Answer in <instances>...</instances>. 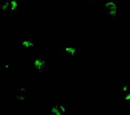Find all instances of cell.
Instances as JSON below:
<instances>
[{
    "label": "cell",
    "instance_id": "7",
    "mask_svg": "<svg viewBox=\"0 0 130 115\" xmlns=\"http://www.w3.org/2000/svg\"><path fill=\"white\" fill-rule=\"evenodd\" d=\"M9 6H10V2H5L1 5L2 10L5 11L9 8Z\"/></svg>",
    "mask_w": 130,
    "mask_h": 115
},
{
    "label": "cell",
    "instance_id": "12",
    "mask_svg": "<svg viewBox=\"0 0 130 115\" xmlns=\"http://www.w3.org/2000/svg\"><path fill=\"white\" fill-rule=\"evenodd\" d=\"M124 99L125 101H130V92L129 93H127L126 94V95L125 96Z\"/></svg>",
    "mask_w": 130,
    "mask_h": 115
},
{
    "label": "cell",
    "instance_id": "13",
    "mask_svg": "<svg viewBox=\"0 0 130 115\" xmlns=\"http://www.w3.org/2000/svg\"><path fill=\"white\" fill-rule=\"evenodd\" d=\"M8 67H9V66H8V65H7V66H6V65H5V68H8Z\"/></svg>",
    "mask_w": 130,
    "mask_h": 115
},
{
    "label": "cell",
    "instance_id": "3",
    "mask_svg": "<svg viewBox=\"0 0 130 115\" xmlns=\"http://www.w3.org/2000/svg\"><path fill=\"white\" fill-rule=\"evenodd\" d=\"M64 51L65 53L70 56H74L77 52L76 48L72 46H68L65 47Z\"/></svg>",
    "mask_w": 130,
    "mask_h": 115
},
{
    "label": "cell",
    "instance_id": "10",
    "mask_svg": "<svg viewBox=\"0 0 130 115\" xmlns=\"http://www.w3.org/2000/svg\"><path fill=\"white\" fill-rule=\"evenodd\" d=\"M121 90L123 92H127L128 90H129V86L127 85L123 86L122 87H121Z\"/></svg>",
    "mask_w": 130,
    "mask_h": 115
},
{
    "label": "cell",
    "instance_id": "8",
    "mask_svg": "<svg viewBox=\"0 0 130 115\" xmlns=\"http://www.w3.org/2000/svg\"><path fill=\"white\" fill-rule=\"evenodd\" d=\"M16 98L18 101H24L25 100V96L23 94H17L16 95Z\"/></svg>",
    "mask_w": 130,
    "mask_h": 115
},
{
    "label": "cell",
    "instance_id": "1",
    "mask_svg": "<svg viewBox=\"0 0 130 115\" xmlns=\"http://www.w3.org/2000/svg\"><path fill=\"white\" fill-rule=\"evenodd\" d=\"M105 7L107 8L110 16L115 17L117 14L118 8L117 5L114 2L109 1L105 4Z\"/></svg>",
    "mask_w": 130,
    "mask_h": 115
},
{
    "label": "cell",
    "instance_id": "9",
    "mask_svg": "<svg viewBox=\"0 0 130 115\" xmlns=\"http://www.w3.org/2000/svg\"><path fill=\"white\" fill-rule=\"evenodd\" d=\"M58 106H59V108L60 109V110L62 112H66V107H65V106H64V105H63V104H61V105H59L58 104Z\"/></svg>",
    "mask_w": 130,
    "mask_h": 115
},
{
    "label": "cell",
    "instance_id": "11",
    "mask_svg": "<svg viewBox=\"0 0 130 115\" xmlns=\"http://www.w3.org/2000/svg\"><path fill=\"white\" fill-rule=\"evenodd\" d=\"M17 90H19L20 92H25V88L23 86H18Z\"/></svg>",
    "mask_w": 130,
    "mask_h": 115
},
{
    "label": "cell",
    "instance_id": "4",
    "mask_svg": "<svg viewBox=\"0 0 130 115\" xmlns=\"http://www.w3.org/2000/svg\"><path fill=\"white\" fill-rule=\"evenodd\" d=\"M21 45L23 47L30 48L34 46V43L31 40L24 39L22 41Z\"/></svg>",
    "mask_w": 130,
    "mask_h": 115
},
{
    "label": "cell",
    "instance_id": "2",
    "mask_svg": "<svg viewBox=\"0 0 130 115\" xmlns=\"http://www.w3.org/2000/svg\"><path fill=\"white\" fill-rule=\"evenodd\" d=\"M46 61L41 58H37L33 61V65L37 71L42 72L46 66Z\"/></svg>",
    "mask_w": 130,
    "mask_h": 115
},
{
    "label": "cell",
    "instance_id": "5",
    "mask_svg": "<svg viewBox=\"0 0 130 115\" xmlns=\"http://www.w3.org/2000/svg\"><path fill=\"white\" fill-rule=\"evenodd\" d=\"M52 114L55 115H62L60 111V109L59 108L58 104H56L51 109Z\"/></svg>",
    "mask_w": 130,
    "mask_h": 115
},
{
    "label": "cell",
    "instance_id": "6",
    "mask_svg": "<svg viewBox=\"0 0 130 115\" xmlns=\"http://www.w3.org/2000/svg\"><path fill=\"white\" fill-rule=\"evenodd\" d=\"M10 8L12 11H15V10L17 9L18 5L17 2L16 1V0H11V1L10 2Z\"/></svg>",
    "mask_w": 130,
    "mask_h": 115
}]
</instances>
